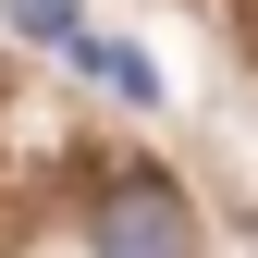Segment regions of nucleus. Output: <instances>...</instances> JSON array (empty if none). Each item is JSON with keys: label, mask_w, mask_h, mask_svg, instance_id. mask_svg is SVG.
Wrapping results in <instances>:
<instances>
[{"label": "nucleus", "mask_w": 258, "mask_h": 258, "mask_svg": "<svg viewBox=\"0 0 258 258\" xmlns=\"http://www.w3.org/2000/svg\"><path fill=\"white\" fill-rule=\"evenodd\" d=\"M13 25H25V37H49V49H86V25H74V0H13Z\"/></svg>", "instance_id": "7ed1b4c3"}, {"label": "nucleus", "mask_w": 258, "mask_h": 258, "mask_svg": "<svg viewBox=\"0 0 258 258\" xmlns=\"http://www.w3.org/2000/svg\"><path fill=\"white\" fill-rule=\"evenodd\" d=\"M74 61H86V74H111L123 99H160V74H148V49H123V37H86Z\"/></svg>", "instance_id": "f03ea898"}, {"label": "nucleus", "mask_w": 258, "mask_h": 258, "mask_svg": "<svg viewBox=\"0 0 258 258\" xmlns=\"http://www.w3.org/2000/svg\"><path fill=\"white\" fill-rule=\"evenodd\" d=\"M99 258H197L184 197H172V184H111V209H99Z\"/></svg>", "instance_id": "f257e3e1"}]
</instances>
